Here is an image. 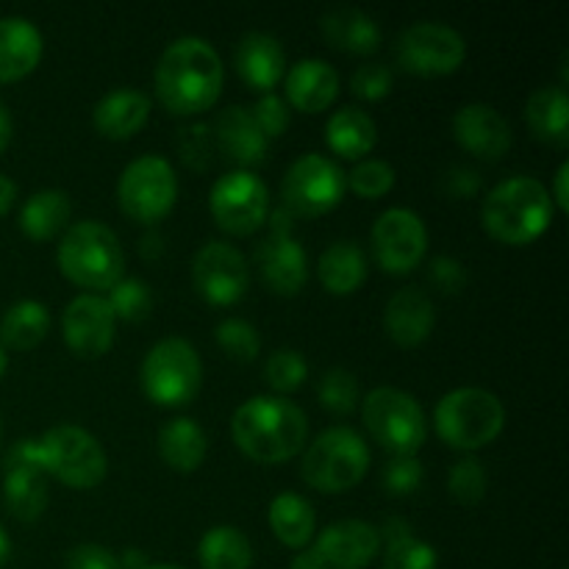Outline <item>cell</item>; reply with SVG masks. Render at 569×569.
<instances>
[{"label":"cell","mask_w":569,"mask_h":569,"mask_svg":"<svg viewBox=\"0 0 569 569\" xmlns=\"http://www.w3.org/2000/svg\"><path fill=\"white\" fill-rule=\"evenodd\" d=\"M222 59L203 37L172 39L156 64V94L176 114H200L222 89Z\"/></svg>","instance_id":"obj_1"},{"label":"cell","mask_w":569,"mask_h":569,"mask_svg":"<svg viewBox=\"0 0 569 569\" xmlns=\"http://www.w3.org/2000/svg\"><path fill=\"white\" fill-rule=\"evenodd\" d=\"M231 437L253 461L278 465L303 450L309 420L300 406L281 395H256L233 411Z\"/></svg>","instance_id":"obj_2"},{"label":"cell","mask_w":569,"mask_h":569,"mask_svg":"<svg viewBox=\"0 0 569 569\" xmlns=\"http://www.w3.org/2000/svg\"><path fill=\"white\" fill-rule=\"evenodd\" d=\"M483 228L503 244H528L548 231L553 200L539 178L511 176L489 189L481 206Z\"/></svg>","instance_id":"obj_3"},{"label":"cell","mask_w":569,"mask_h":569,"mask_svg":"<svg viewBox=\"0 0 569 569\" xmlns=\"http://www.w3.org/2000/svg\"><path fill=\"white\" fill-rule=\"evenodd\" d=\"M59 267L83 289H111L126 270V253L109 226L81 220L70 226L59 244Z\"/></svg>","instance_id":"obj_4"},{"label":"cell","mask_w":569,"mask_h":569,"mask_svg":"<svg viewBox=\"0 0 569 569\" xmlns=\"http://www.w3.org/2000/svg\"><path fill=\"white\" fill-rule=\"evenodd\" d=\"M437 433L456 450L487 448L506 426V409L489 389L461 387L445 395L433 409Z\"/></svg>","instance_id":"obj_5"},{"label":"cell","mask_w":569,"mask_h":569,"mask_svg":"<svg viewBox=\"0 0 569 569\" xmlns=\"http://www.w3.org/2000/svg\"><path fill=\"white\" fill-rule=\"evenodd\" d=\"M370 467V448L348 426L326 428L306 448L300 476L311 489L326 495H339L353 489Z\"/></svg>","instance_id":"obj_6"},{"label":"cell","mask_w":569,"mask_h":569,"mask_svg":"<svg viewBox=\"0 0 569 569\" xmlns=\"http://www.w3.org/2000/svg\"><path fill=\"white\" fill-rule=\"evenodd\" d=\"M361 422L392 456H417L428 437L422 406L415 395L395 387H378L361 400Z\"/></svg>","instance_id":"obj_7"},{"label":"cell","mask_w":569,"mask_h":569,"mask_svg":"<svg viewBox=\"0 0 569 569\" xmlns=\"http://www.w3.org/2000/svg\"><path fill=\"white\" fill-rule=\"evenodd\" d=\"M37 450L42 470L72 489L98 487L109 472V461L98 439L70 422L48 428L37 439Z\"/></svg>","instance_id":"obj_8"},{"label":"cell","mask_w":569,"mask_h":569,"mask_svg":"<svg viewBox=\"0 0 569 569\" xmlns=\"http://www.w3.org/2000/svg\"><path fill=\"white\" fill-rule=\"evenodd\" d=\"M142 392L159 406H183L198 395L203 381L200 356L187 339L167 337L159 339L148 350L139 370Z\"/></svg>","instance_id":"obj_9"},{"label":"cell","mask_w":569,"mask_h":569,"mask_svg":"<svg viewBox=\"0 0 569 569\" xmlns=\"http://www.w3.org/2000/svg\"><path fill=\"white\" fill-rule=\"evenodd\" d=\"M178 178L170 161L159 153L133 159L117 181V200L128 217L139 222H156L176 206Z\"/></svg>","instance_id":"obj_10"},{"label":"cell","mask_w":569,"mask_h":569,"mask_svg":"<svg viewBox=\"0 0 569 569\" xmlns=\"http://www.w3.org/2000/svg\"><path fill=\"white\" fill-rule=\"evenodd\" d=\"M348 181L342 167L322 153H306L283 176V209L298 217H320L342 200Z\"/></svg>","instance_id":"obj_11"},{"label":"cell","mask_w":569,"mask_h":569,"mask_svg":"<svg viewBox=\"0 0 569 569\" xmlns=\"http://www.w3.org/2000/svg\"><path fill=\"white\" fill-rule=\"evenodd\" d=\"M395 56L398 64L415 76H448L461 67L467 44L465 37L448 22L420 20L400 31Z\"/></svg>","instance_id":"obj_12"},{"label":"cell","mask_w":569,"mask_h":569,"mask_svg":"<svg viewBox=\"0 0 569 569\" xmlns=\"http://www.w3.org/2000/svg\"><path fill=\"white\" fill-rule=\"evenodd\" d=\"M209 209L222 231L244 237L264 226L267 211H270V192L264 181L250 170H231L217 178L211 187Z\"/></svg>","instance_id":"obj_13"},{"label":"cell","mask_w":569,"mask_h":569,"mask_svg":"<svg viewBox=\"0 0 569 569\" xmlns=\"http://www.w3.org/2000/svg\"><path fill=\"white\" fill-rule=\"evenodd\" d=\"M261 278L276 295H295L309 278V259L298 239L292 237V214L276 209L270 217V233L256 248Z\"/></svg>","instance_id":"obj_14"},{"label":"cell","mask_w":569,"mask_h":569,"mask_svg":"<svg viewBox=\"0 0 569 569\" xmlns=\"http://www.w3.org/2000/svg\"><path fill=\"white\" fill-rule=\"evenodd\" d=\"M370 239L378 267L392 276H406L415 270L428 250L426 222L411 209L383 211L372 226Z\"/></svg>","instance_id":"obj_15"},{"label":"cell","mask_w":569,"mask_h":569,"mask_svg":"<svg viewBox=\"0 0 569 569\" xmlns=\"http://www.w3.org/2000/svg\"><path fill=\"white\" fill-rule=\"evenodd\" d=\"M3 500L11 517L33 522L48 506V472L39 465L37 439H20L3 459Z\"/></svg>","instance_id":"obj_16"},{"label":"cell","mask_w":569,"mask_h":569,"mask_svg":"<svg viewBox=\"0 0 569 569\" xmlns=\"http://www.w3.org/2000/svg\"><path fill=\"white\" fill-rule=\"evenodd\" d=\"M192 278L198 292L214 306H231L244 298L250 287L248 259L231 242H206L192 259Z\"/></svg>","instance_id":"obj_17"},{"label":"cell","mask_w":569,"mask_h":569,"mask_svg":"<svg viewBox=\"0 0 569 569\" xmlns=\"http://www.w3.org/2000/svg\"><path fill=\"white\" fill-rule=\"evenodd\" d=\"M61 331L72 353L83 359H98L114 342L117 317L111 315L109 303L100 295H78L67 303Z\"/></svg>","instance_id":"obj_18"},{"label":"cell","mask_w":569,"mask_h":569,"mask_svg":"<svg viewBox=\"0 0 569 569\" xmlns=\"http://www.w3.org/2000/svg\"><path fill=\"white\" fill-rule=\"evenodd\" d=\"M381 550V531L365 520H339L317 537L315 553L326 569H365Z\"/></svg>","instance_id":"obj_19"},{"label":"cell","mask_w":569,"mask_h":569,"mask_svg":"<svg viewBox=\"0 0 569 569\" xmlns=\"http://www.w3.org/2000/svg\"><path fill=\"white\" fill-rule=\"evenodd\" d=\"M456 142L472 156L495 161L511 148V126L495 106L467 103L453 114Z\"/></svg>","instance_id":"obj_20"},{"label":"cell","mask_w":569,"mask_h":569,"mask_svg":"<svg viewBox=\"0 0 569 569\" xmlns=\"http://www.w3.org/2000/svg\"><path fill=\"white\" fill-rule=\"evenodd\" d=\"M211 131H214L211 137H214L220 156L231 161V164H237V170L259 164L267 156V148H270V139L256 126L248 106H228V109H222Z\"/></svg>","instance_id":"obj_21"},{"label":"cell","mask_w":569,"mask_h":569,"mask_svg":"<svg viewBox=\"0 0 569 569\" xmlns=\"http://www.w3.org/2000/svg\"><path fill=\"white\" fill-rule=\"evenodd\" d=\"M433 322H437V311H433L431 298L417 287L398 289L383 309V328L400 348H415L426 342L433 331Z\"/></svg>","instance_id":"obj_22"},{"label":"cell","mask_w":569,"mask_h":569,"mask_svg":"<svg viewBox=\"0 0 569 569\" xmlns=\"http://www.w3.org/2000/svg\"><path fill=\"white\" fill-rule=\"evenodd\" d=\"M233 67L248 87L270 92L287 70L283 48L272 33L250 31L233 48Z\"/></svg>","instance_id":"obj_23"},{"label":"cell","mask_w":569,"mask_h":569,"mask_svg":"<svg viewBox=\"0 0 569 569\" xmlns=\"http://www.w3.org/2000/svg\"><path fill=\"white\" fill-rule=\"evenodd\" d=\"M339 92V72L322 59H300L287 72V98L306 114L328 109Z\"/></svg>","instance_id":"obj_24"},{"label":"cell","mask_w":569,"mask_h":569,"mask_svg":"<svg viewBox=\"0 0 569 569\" xmlns=\"http://www.w3.org/2000/svg\"><path fill=\"white\" fill-rule=\"evenodd\" d=\"M320 28L333 48L348 50V53H376L378 44H381V28H378V22L367 11L348 3H337L322 11Z\"/></svg>","instance_id":"obj_25"},{"label":"cell","mask_w":569,"mask_h":569,"mask_svg":"<svg viewBox=\"0 0 569 569\" xmlns=\"http://www.w3.org/2000/svg\"><path fill=\"white\" fill-rule=\"evenodd\" d=\"M150 100L148 94L133 87H120L106 92L94 103L92 120L103 137L109 139H128L148 122Z\"/></svg>","instance_id":"obj_26"},{"label":"cell","mask_w":569,"mask_h":569,"mask_svg":"<svg viewBox=\"0 0 569 569\" xmlns=\"http://www.w3.org/2000/svg\"><path fill=\"white\" fill-rule=\"evenodd\" d=\"M42 59V33L26 17H0V81L28 76Z\"/></svg>","instance_id":"obj_27"},{"label":"cell","mask_w":569,"mask_h":569,"mask_svg":"<svg viewBox=\"0 0 569 569\" xmlns=\"http://www.w3.org/2000/svg\"><path fill=\"white\" fill-rule=\"evenodd\" d=\"M206 450H209V439H206V431L192 417H176V420L161 426L159 453L172 470L194 472L203 465Z\"/></svg>","instance_id":"obj_28"},{"label":"cell","mask_w":569,"mask_h":569,"mask_svg":"<svg viewBox=\"0 0 569 569\" xmlns=\"http://www.w3.org/2000/svg\"><path fill=\"white\" fill-rule=\"evenodd\" d=\"M317 276L322 287L333 295H350L365 283L367 278V256L353 239H339L328 244L317 261Z\"/></svg>","instance_id":"obj_29"},{"label":"cell","mask_w":569,"mask_h":569,"mask_svg":"<svg viewBox=\"0 0 569 569\" xmlns=\"http://www.w3.org/2000/svg\"><path fill=\"white\" fill-rule=\"evenodd\" d=\"M326 139L333 153L345 159H361L376 148V120L359 106H342L328 117Z\"/></svg>","instance_id":"obj_30"},{"label":"cell","mask_w":569,"mask_h":569,"mask_svg":"<svg viewBox=\"0 0 569 569\" xmlns=\"http://www.w3.org/2000/svg\"><path fill=\"white\" fill-rule=\"evenodd\" d=\"M526 120L542 142H569V98L565 87H539L526 103Z\"/></svg>","instance_id":"obj_31"},{"label":"cell","mask_w":569,"mask_h":569,"mask_svg":"<svg viewBox=\"0 0 569 569\" xmlns=\"http://www.w3.org/2000/svg\"><path fill=\"white\" fill-rule=\"evenodd\" d=\"M315 506L295 492H281L270 503V528L287 548H306L315 537Z\"/></svg>","instance_id":"obj_32"},{"label":"cell","mask_w":569,"mask_h":569,"mask_svg":"<svg viewBox=\"0 0 569 569\" xmlns=\"http://www.w3.org/2000/svg\"><path fill=\"white\" fill-rule=\"evenodd\" d=\"M387 539L383 550V569H439L437 550L420 537H415L406 520H389L381 531V542Z\"/></svg>","instance_id":"obj_33"},{"label":"cell","mask_w":569,"mask_h":569,"mask_svg":"<svg viewBox=\"0 0 569 569\" xmlns=\"http://www.w3.org/2000/svg\"><path fill=\"white\" fill-rule=\"evenodd\" d=\"M50 331V311L39 300H20L0 320V342L11 350H33Z\"/></svg>","instance_id":"obj_34"},{"label":"cell","mask_w":569,"mask_h":569,"mask_svg":"<svg viewBox=\"0 0 569 569\" xmlns=\"http://www.w3.org/2000/svg\"><path fill=\"white\" fill-rule=\"evenodd\" d=\"M70 198L61 189H42L26 200L20 211L22 231L31 239H50L70 222Z\"/></svg>","instance_id":"obj_35"},{"label":"cell","mask_w":569,"mask_h":569,"mask_svg":"<svg viewBox=\"0 0 569 569\" xmlns=\"http://www.w3.org/2000/svg\"><path fill=\"white\" fill-rule=\"evenodd\" d=\"M198 559L203 569H250L253 548L239 528L214 526L200 539Z\"/></svg>","instance_id":"obj_36"},{"label":"cell","mask_w":569,"mask_h":569,"mask_svg":"<svg viewBox=\"0 0 569 569\" xmlns=\"http://www.w3.org/2000/svg\"><path fill=\"white\" fill-rule=\"evenodd\" d=\"M317 400L331 415H350L359 406V381L350 370L333 367L317 381Z\"/></svg>","instance_id":"obj_37"},{"label":"cell","mask_w":569,"mask_h":569,"mask_svg":"<svg viewBox=\"0 0 569 569\" xmlns=\"http://www.w3.org/2000/svg\"><path fill=\"white\" fill-rule=\"evenodd\" d=\"M106 303H109L111 315H114L117 320L137 322L142 320V317H148L153 298H150L148 283H142L139 278H120V281L109 289Z\"/></svg>","instance_id":"obj_38"},{"label":"cell","mask_w":569,"mask_h":569,"mask_svg":"<svg viewBox=\"0 0 569 569\" xmlns=\"http://www.w3.org/2000/svg\"><path fill=\"white\" fill-rule=\"evenodd\" d=\"M214 337H217V345L226 350L228 359L253 361L256 356H259V348H261L259 331H256L248 320H242V317H228V320H222L220 326H217Z\"/></svg>","instance_id":"obj_39"},{"label":"cell","mask_w":569,"mask_h":569,"mask_svg":"<svg viewBox=\"0 0 569 569\" xmlns=\"http://www.w3.org/2000/svg\"><path fill=\"white\" fill-rule=\"evenodd\" d=\"M345 181L359 198H383L395 187V170L383 159H361Z\"/></svg>","instance_id":"obj_40"},{"label":"cell","mask_w":569,"mask_h":569,"mask_svg":"<svg viewBox=\"0 0 569 569\" xmlns=\"http://www.w3.org/2000/svg\"><path fill=\"white\" fill-rule=\"evenodd\" d=\"M309 376V365H306L303 353L292 348H281L267 359L264 378L276 392H292Z\"/></svg>","instance_id":"obj_41"},{"label":"cell","mask_w":569,"mask_h":569,"mask_svg":"<svg viewBox=\"0 0 569 569\" xmlns=\"http://www.w3.org/2000/svg\"><path fill=\"white\" fill-rule=\"evenodd\" d=\"M487 487H489V478L481 461L461 459L450 467L448 489H450V498L459 500V503L465 506L478 503V500H483V495H487Z\"/></svg>","instance_id":"obj_42"},{"label":"cell","mask_w":569,"mask_h":569,"mask_svg":"<svg viewBox=\"0 0 569 569\" xmlns=\"http://www.w3.org/2000/svg\"><path fill=\"white\" fill-rule=\"evenodd\" d=\"M422 461L417 456H392V459L383 465L381 483L392 498H406V495H415L422 487Z\"/></svg>","instance_id":"obj_43"},{"label":"cell","mask_w":569,"mask_h":569,"mask_svg":"<svg viewBox=\"0 0 569 569\" xmlns=\"http://www.w3.org/2000/svg\"><path fill=\"white\" fill-rule=\"evenodd\" d=\"M178 153L194 170H206L211 164V153H214V137L206 122H192L178 131Z\"/></svg>","instance_id":"obj_44"},{"label":"cell","mask_w":569,"mask_h":569,"mask_svg":"<svg viewBox=\"0 0 569 569\" xmlns=\"http://www.w3.org/2000/svg\"><path fill=\"white\" fill-rule=\"evenodd\" d=\"M250 114H253L256 126L261 128V133H264L267 139L281 137V133L289 128V120H292V114H289V103L283 98H278L276 92L261 94V98L250 106Z\"/></svg>","instance_id":"obj_45"},{"label":"cell","mask_w":569,"mask_h":569,"mask_svg":"<svg viewBox=\"0 0 569 569\" xmlns=\"http://www.w3.org/2000/svg\"><path fill=\"white\" fill-rule=\"evenodd\" d=\"M350 87H353V94H359V98L381 100L392 89V70L387 64H381V61L361 64L353 72V78H350Z\"/></svg>","instance_id":"obj_46"},{"label":"cell","mask_w":569,"mask_h":569,"mask_svg":"<svg viewBox=\"0 0 569 569\" xmlns=\"http://www.w3.org/2000/svg\"><path fill=\"white\" fill-rule=\"evenodd\" d=\"M428 281L445 295H456L467 287V270L453 256H437L428 264Z\"/></svg>","instance_id":"obj_47"},{"label":"cell","mask_w":569,"mask_h":569,"mask_svg":"<svg viewBox=\"0 0 569 569\" xmlns=\"http://www.w3.org/2000/svg\"><path fill=\"white\" fill-rule=\"evenodd\" d=\"M64 569H122L120 556L103 545H76L67 553Z\"/></svg>","instance_id":"obj_48"},{"label":"cell","mask_w":569,"mask_h":569,"mask_svg":"<svg viewBox=\"0 0 569 569\" xmlns=\"http://www.w3.org/2000/svg\"><path fill=\"white\" fill-rule=\"evenodd\" d=\"M478 183H481V178H478V172L470 170V167H450L448 176H445V189H448L450 194H459V198L476 194Z\"/></svg>","instance_id":"obj_49"},{"label":"cell","mask_w":569,"mask_h":569,"mask_svg":"<svg viewBox=\"0 0 569 569\" xmlns=\"http://www.w3.org/2000/svg\"><path fill=\"white\" fill-rule=\"evenodd\" d=\"M567 181H569V161H561L559 170H556V176H553V192H550V200H553L561 211L569 209Z\"/></svg>","instance_id":"obj_50"},{"label":"cell","mask_w":569,"mask_h":569,"mask_svg":"<svg viewBox=\"0 0 569 569\" xmlns=\"http://www.w3.org/2000/svg\"><path fill=\"white\" fill-rule=\"evenodd\" d=\"M14 200H17L14 181H11L9 176H3V172H0V214H6V211L11 209V206H14Z\"/></svg>","instance_id":"obj_51"},{"label":"cell","mask_w":569,"mask_h":569,"mask_svg":"<svg viewBox=\"0 0 569 569\" xmlns=\"http://www.w3.org/2000/svg\"><path fill=\"white\" fill-rule=\"evenodd\" d=\"M292 569H326V567H322L320 556L315 553V548H303L292 559Z\"/></svg>","instance_id":"obj_52"},{"label":"cell","mask_w":569,"mask_h":569,"mask_svg":"<svg viewBox=\"0 0 569 569\" xmlns=\"http://www.w3.org/2000/svg\"><path fill=\"white\" fill-rule=\"evenodd\" d=\"M11 133H14V122H11L9 109H6V106L0 103V153H3V150L9 148Z\"/></svg>","instance_id":"obj_53"},{"label":"cell","mask_w":569,"mask_h":569,"mask_svg":"<svg viewBox=\"0 0 569 569\" xmlns=\"http://www.w3.org/2000/svg\"><path fill=\"white\" fill-rule=\"evenodd\" d=\"M120 565H122V569H144L148 567V556L137 548H128L126 553L120 556Z\"/></svg>","instance_id":"obj_54"},{"label":"cell","mask_w":569,"mask_h":569,"mask_svg":"<svg viewBox=\"0 0 569 569\" xmlns=\"http://www.w3.org/2000/svg\"><path fill=\"white\" fill-rule=\"evenodd\" d=\"M9 553H11V542H9V537H6L3 528H0V567L9 561Z\"/></svg>","instance_id":"obj_55"},{"label":"cell","mask_w":569,"mask_h":569,"mask_svg":"<svg viewBox=\"0 0 569 569\" xmlns=\"http://www.w3.org/2000/svg\"><path fill=\"white\" fill-rule=\"evenodd\" d=\"M159 242H161V239L156 237V233L150 237V242H148V239H142V253L144 256H156V253H159Z\"/></svg>","instance_id":"obj_56"},{"label":"cell","mask_w":569,"mask_h":569,"mask_svg":"<svg viewBox=\"0 0 569 569\" xmlns=\"http://www.w3.org/2000/svg\"><path fill=\"white\" fill-rule=\"evenodd\" d=\"M6 365H9V361H6V353H3V348H0V378H3V372H6Z\"/></svg>","instance_id":"obj_57"},{"label":"cell","mask_w":569,"mask_h":569,"mask_svg":"<svg viewBox=\"0 0 569 569\" xmlns=\"http://www.w3.org/2000/svg\"><path fill=\"white\" fill-rule=\"evenodd\" d=\"M144 569H181V567H172V565H148Z\"/></svg>","instance_id":"obj_58"},{"label":"cell","mask_w":569,"mask_h":569,"mask_svg":"<svg viewBox=\"0 0 569 569\" xmlns=\"http://www.w3.org/2000/svg\"><path fill=\"white\" fill-rule=\"evenodd\" d=\"M0 439H3V428H0Z\"/></svg>","instance_id":"obj_59"}]
</instances>
